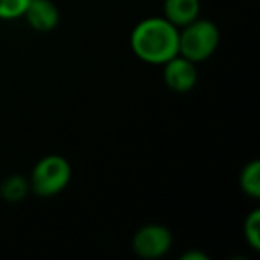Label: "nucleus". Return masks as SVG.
Listing matches in <instances>:
<instances>
[{
  "label": "nucleus",
  "instance_id": "nucleus-2",
  "mask_svg": "<svg viewBox=\"0 0 260 260\" xmlns=\"http://www.w3.org/2000/svg\"><path fill=\"white\" fill-rule=\"evenodd\" d=\"M219 41V27L212 20L198 16L191 23L178 29V54L200 64L216 54Z\"/></svg>",
  "mask_w": 260,
  "mask_h": 260
},
{
  "label": "nucleus",
  "instance_id": "nucleus-5",
  "mask_svg": "<svg viewBox=\"0 0 260 260\" xmlns=\"http://www.w3.org/2000/svg\"><path fill=\"white\" fill-rule=\"evenodd\" d=\"M196 62L185 59L184 55L177 54L162 64V79L170 91L178 94L189 93L194 89L198 82V68Z\"/></svg>",
  "mask_w": 260,
  "mask_h": 260
},
{
  "label": "nucleus",
  "instance_id": "nucleus-8",
  "mask_svg": "<svg viewBox=\"0 0 260 260\" xmlns=\"http://www.w3.org/2000/svg\"><path fill=\"white\" fill-rule=\"evenodd\" d=\"M239 187L246 196L256 200L260 198V162L256 159L249 160L239 175Z\"/></svg>",
  "mask_w": 260,
  "mask_h": 260
},
{
  "label": "nucleus",
  "instance_id": "nucleus-4",
  "mask_svg": "<svg viewBox=\"0 0 260 260\" xmlns=\"http://www.w3.org/2000/svg\"><path fill=\"white\" fill-rule=\"evenodd\" d=\"M173 246V234L168 226L148 223L139 226L132 235V251L143 260H157L170 253Z\"/></svg>",
  "mask_w": 260,
  "mask_h": 260
},
{
  "label": "nucleus",
  "instance_id": "nucleus-10",
  "mask_svg": "<svg viewBox=\"0 0 260 260\" xmlns=\"http://www.w3.org/2000/svg\"><path fill=\"white\" fill-rule=\"evenodd\" d=\"M242 232H244V239L249 248L258 251L260 249V210L258 209L251 210V212L246 216Z\"/></svg>",
  "mask_w": 260,
  "mask_h": 260
},
{
  "label": "nucleus",
  "instance_id": "nucleus-9",
  "mask_svg": "<svg viewBox=\"0 0 260 260\" xmlns=\"http://www.w3.org/2000/svg\"><path fill=\"white\" fill-rule=\"evenodd\" d=\"M29 191V180L18 177V175H11L8 177L2 185H0V192L8 202H20Z\"/></svg>",
  "mask_w": 260,
  "mask_h": 260
},
{
  "label": "nucleus",
  "instance_id": "nucleus-1",
  "mask_svg": "<svg viewBox=\"0 0 260 260\" xmlns=\"http://www.w3.org/2000/svg\"><path fill=\"white\" fill-rule=\"evenodd\" d=\"M130 48L139 61L162 66L178 54V27L164 16H148L132 29Z\"/></svg>",
  "mask_w": 260,
  "mask_h": 260
},
{
  "label": "nucleus",
  "instance_id": "nucleus-3",
  "mask_svg": "<svg viewBox=\"0 0 260 260\" xmlns=\"http://www.w3.org/2000/svg\"><path fill=\"white\" fill-rule=\"evenodd\" d=\"M72 180V164L57 153L45 155L34 164L29 177V189L41 198L57 196Z\"/></svg>",
  "mask_w": 260,
  "mask_h": 260
},
{
  "label": "nucleus",
  "instance_id": "nucleus-6",
  "mask_svg": "<svg viewBox=\"0 0 260 260\" xmlns=\"http://www.w3.org/2000/svg\"><path fill=\"white\" fill-rule=\"evenodd\" d=\"M22 18L36 32H50L59 25L61 13L52 0H30Z\"/></svg>",
  "mask_w": 260,
  "mask_h": 260
},
{
  "label": "nucleus",
  "instance_id": "nucleus-11",
  "mask_svg": "<svg viewBox=\"0 0 260 260\" xmlns=\"http://www.w3.org/2000/svg\"><path fill=\"white\" fill-rule=\"evenodd\" d=\"M30 0H0V20L22 18Z\"/></svg>",
  "mask_w": 260,
  "mask_h": 260
},
{
  "label": "nucleus",
  "instance_id": "nucleus-12",
  "mask_svg": "<svg viewBox=\"0 0 260 260\" xmlns=\"http://www.w3.org/2000/svg\"><path fill=\"white\" fill-rule=\"evenodd\" d=\"M209 256L203 251H187L182 255V260H207Z\"/></svg>",
  "mask_w": 260,
  "mask_h": 260
},
{
  "label": "nucleus",
  "instance_id": "nucleus-7",
  "mask_svg": "<svg viewBox=\"0 0 260 260\" xmlns=\"http://www.w3.org/2000/svg\"><path fill=\"white\" fill-rule=\"evenodd\" d=\"M202 13V0H164L162 16L175 27H184Z\"/></svg>",
  "mask_w": 260,
  "mask_h": 260
}]
</instances>
